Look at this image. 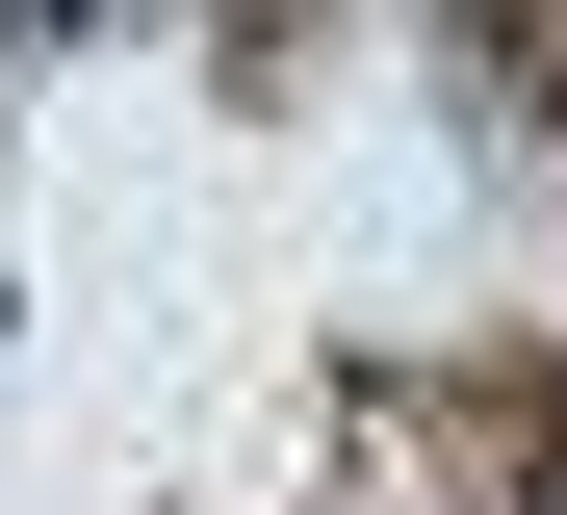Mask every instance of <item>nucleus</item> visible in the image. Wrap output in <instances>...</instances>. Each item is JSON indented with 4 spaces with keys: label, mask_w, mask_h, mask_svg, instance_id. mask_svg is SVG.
Returning a JSON list of instances; mask_svg holds the SVG:
<instances>
[{
    "label": "nucleus",
    "mask_w": 567,
    "mask_h": 515,
    "mask_svg": "<svg viewBox=\"0 0 567 515\" xmlns=\"http://www.w3.org/2000/svg\"><path fill=\"white\" fill-rule=\"evenodd\" d=\"M542 515H567V464H542Z\"/></svg>",
    "instance_id": "obj_1"
}]
</instances>
